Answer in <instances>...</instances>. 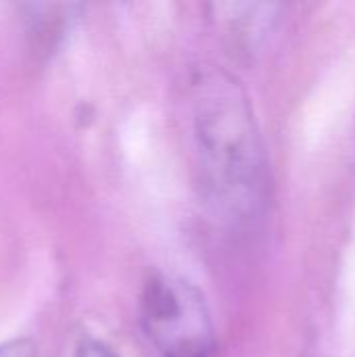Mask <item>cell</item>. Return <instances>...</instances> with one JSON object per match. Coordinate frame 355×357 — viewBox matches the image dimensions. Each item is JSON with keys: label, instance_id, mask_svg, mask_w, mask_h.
<instances>
[{"label": "cell", "instance_id": "6da1fadb", "mask_svg": "<svg viewBox=\"0 0 355 357\" xmlns=\"http://www.w3.org/2000/svg\"><path fill=\"white\" fill-rule=\"evenodd\" d=\"M190 115L209 207L234 224L255 218L266 199V153L241 82L222 67H199L190 79Z\"/></svg>", "mask_w": 355, "mask_h": 357}, {"label": "cell", "instance_id": "277c9868", "mask_svg": "<svg viewBox=\"0 0 355 357\" xmlns=\"http://www.w3.org/2000/svg\"><path fill=\"white\" fill-rule=\"evenodd\" d=\"M0 357H38V354L29 339H13L0 345Z\"/></svg>", "mask_w": 355, "mask_h": 357}, {"label": "cell", "instance_id": "5b68a950", "mask_svg": "<svg viewBox=\"0 0 355 357\" xmlns=\"http://www.w3.org/2000/svg\"><path fill=\"white\" fill-rule=\"evenodd\" d=\"M73 357H117V354L103 341H84Z\"/></svg>", "mask_w": 355, "mask_h": 357}, {"label": "cell", "instance_id": "7a4b0ae2", "mask_svg": "<svg viewBox=\"0 0 355 357\" xmlns=\"http://www.w3.org/2000/svg\"><path fill=\"white\" fill-rule=\"evenodd\" d=\"M140 322L159 357H211L216 335L201 291L184 278L153 274L140 299Z\"/></svg>", "mask_w": 355, "mask_h": 357}, {"label": "cell", "instance_id": "3957f363", "mask_svg": "<svg viewBox=\"0 0 355 357\" xmlns=\"http://www.w3.org/2000/svg\"><path fill=\"white\" fill-rule=\"evenodd\" d=\"M228 8L234 13L226 15L228 33L247 50L266 40V36L274 29L280 13V6L276 4H228Z\"/></svg>", "mask_w": 355, "mask_h": 357}]
</instances>
